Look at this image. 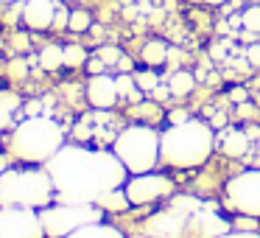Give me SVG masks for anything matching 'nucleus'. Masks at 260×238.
<instances>
[{
    "mask_svg": "<svg viewBox=\"0 0 260 238\" xmlns=\"http://www.w3.org/2000/svg\"><path fill=\"white\" fill-rule=\"evenodd\" d=\"M56 188V202L98 204L104 193L126 185V165L115 152L84 146H62L45 163Z\"/></svg>",
    "mask_w": 260,
    "mask_h": 238,
    "instance_id": "obj_1",
    "label": "nucleus"
},
{
    "mask_svg": "<svg viewBox=\"0 0 260 238\" xmlns=\"http://www.w3.org/2000/svg\"><path fill=\"white\" fill-rule=\"evenodd\" d=\"M215 148V132L199 118H187L182 124H171L159 132V163L168 168H196L207 163Z\"/></svg>",
    "mask_w": 260,
    "mask_h": 238,
    "instance_id": "obj_2",
    "label": "nucleus"
},
{
    "mask_svg": "<svg viewBox=\"0 0 260 238\" xmlns=\"http://www.w3.org/2000/svg\"><path fill=\"white\" fill-rule=\"evenodd\" d=\"M64 146V132L51 115H28L12 129V157L28 165H45Z\"/></svg>",
    "mask_w": 260,
    "mask_h": 238,
    "instance_id": "obj_3",
    "label": "nucleus"
},
{
    "mask_svg": "<svg viewBox=\"0 0 260 238\" xmlns=\"http://www.w3.org/2000/svg\"><path fill=\"white\" fill-rule=\"evenodd\" d=\"M56 202V188L45 165H20L0 174V204L42 210Z\"/></svg>",
    "mask_w": 260,
    "mask_h": 238,
    "instance_id": "obj_4",
    "label": "nucleus"
},
{
    "mask_svg": "<svg viewBox=\"0 0 260 238\" xmlns=\"http://www.w3.org/2000/svg\"><path fill=\"white\" fill-rule=\"evenodd\" d=\"M112 152L129 174H148L159 163V132L148 124H132L118 132Z\"/></svg>",
    "mask_w": 260,
    "mask_h": 238,
    "instance_id": "obj_5",
    "label": "nucleus"
},
{
    "mask_svg": "<svg viewBox=\"0 0 260 238\" xmlns=\"http://www.w3.org/2000/svg\"><path fill=\"white\" fill-rule=\"evenodd\" d=\"M40 221L45 238H64L68 232L79 230L92 221H104V210L98 204H84V202H53L40 210Z\"/></svg>",
    "mask_w": 260,
    "mask_h": 238,
    "instance_id": "obj_6",
    "label": "nucleus"
},
{
    "mask_svg": "<svg viewBox=\"0 0 260 238\" xmlns=\"http://www.w3.org/2000/svg\"><path fill=\"white\" fill-rule=\"evenodd\" d=\"M196 196H176L174 193L171 202L146 221V238H185L187 219L196 210Z\"/></svg>",
    "mask_w": 260,
    "mask_h": 238,
    "instance_id": "obj_7",
    "label": "nucleus"
},
{
    "mask_svg": "<svg viewBox=\"0 0 260 238\" xmlns=\"http://www.w3.org/2000/svg\"><path fill=\"white\" fill-rule=\"evenodd\" d=\"M224 207L230 213L260 219V168L235 174L224 185Z\"/></svg>",
    "mask_w": 260,
    "mask_h": 238,
    "instance_id": "obj_8",
    "label": "nucleus"
},
{
    "mask_svg": "<svg viewBox=\"0 0 260 238\" xmlns=\"http://www.w3.org/2000/svg\"><path fill=\"white\" fill-rule=\"evenodd\" d=\"M0 238H45L40 210L0 204Z\"/></svg>",
    "mask_w": 260,
    "mask_h": 238,
    "instance_id": "obj_9",
    "label": "nucleus"
},
{
    "mask_svg": "<svg viewBox=\"0 0 260 238\" xmlns=\"http://www.w3.org/2000/svg\"><path fill=\"white\" fill-rule=\"evenodd\" d=\"M126 196L135 207H143V204H154L159 199H171L176 193V185L171 182V176L162 174H132V180L123 185Z\"/></svg>",
    "mask_w": 260,
    "mask_h": 238,
    "instance_id": "obj_10",
    "label": "nucleus"
},
{
    "mask_svg": "<svg viewBox=\"0 0 260 238\" xmlns=\"http://www.w3.org/2000/svg\"><path fill=\"white\" fill-rule=\"evenodd\" d=\"M232 230V221L221 219L218 204L213 202H199L196 210L187 219L185 238H221Z\"/></svg>",
    "mask_w": 260,
    "mask_h": 238,
    "instance_id": "obj_11",
    "label": "nucleus"
},
{
    "mask_svg": "<svg viewBox=\"0 0 260 238\" xmlns=\"http://www.w3.org/2000/svg\"><path fill=\"white\" fill-rule=\"evenodd\" d=\"M59 0H20V12H23V23L34 31H45L53 25Z\"/></svg>",
    "mask_w": 260,
    "mask_h": 238,
    "instance_id": "obj_12",
    "label": "nucleus"
},
{
    "mask_svg": "<svg viewBox=\"0 0 260 238\" xmlns=\"http://www.w3.org/2000/svg\"><path fill=\"white\" fill-rule=\"evenodd\" d=\"M87 101L95 109H112L118 104V87H115L112 76L92 73V79L87 81Z\"/></svg>",
    "mask_w": 260,
    "mask_h": 238,
    "instance_id": "obj_13",
    "label": "nucleus"
},
{
    "mask_svg": "<svg viewBox=\"0 0 260 238\" xmlns=\"http://www.w3.org/2000/svg\"><path fill=\"white\" fill-rule=\"evenodd\" d=\"M64 238H126V235L109 221H92V224H84L79 230L68 232Z\"/></svg>",
    "mask_w": 260,
    "mask_h": 238,
    "instance_id": "obj_14",
    "label": "nucleus"
},
{
    "mask_svg": "<svg viewBox=\"0 0 260 238\" xmlns=\"http://www.w3.org/2000/svg\"><path fill=\"white\" fill-rule=\"evenodd\" d=\"M218 146H221V154H226V157H243L249 148V135L243 129H230L224 132Z\"/></svg>",
    "mask_w": 260,
    "mask_h": 238,
    "instance_id": "obj_15",
    "label": "nucleus"
},
{
    "mask_svg": "<svg viewBox=\"0 0 260 238\" xmlns=\"http://www.w3.org/2000/svg\"><path fill=\"white\" fill-rule=\"evenodd\" d=\"M98 207H101L104 213H123L126 207H132V202H129L123 188H115V191L104 193V196L98 199Z\"/></svg>",
    "mask_w": 260,
    "mask_h": 238,
    "instance_id": "obj_16",
    "label": "nucleus"
},
{
    "mask_svg": "<svg viewBox=\"0 0 260 238\" xmlns=\"http://www.w3.org/2000/svg\"><path fill=\"white\" fill-rule=\"evenodd\" d=\"M143 62L148 65V68H159V65H165L168 62V45L165 42H159V40H151V42H146L143 45Z\"/></svg>",
    "mask_w": 260,
    "mask_h": 238,
    "instance_id": "obj_17",
    "label": "nucleus"
},
{
    "mask_svg": "<svg viewBox=\"0 0 260 238\" xmlns=\"http://www.w3.org/2000/svg\"><path fill=\"white\" fill-rule=\"evenodd\" d=\"M168 87H171V96L182 98V96H187V93H193L196 79H193V73H187V70H176L168 79Z\"/></svg>",
    "mask_w": 260,
    "mask_h": 238,
    "instance_id": "obj_18",
    "label": "nucleus"
},
{
    "mask_svg": "<svg viewBox=\"0 0 260 238\" xmlns=\"http://www.w3.org/2000/svg\"><path fill=\"white\" fill-rule=\"evenodd\" d=\"M40 68L42 70H59L64 65V48H59V45H45L40 51Z\"/></svg>",
    "mask_w": 260,
    "mask_h": 238,
    "instance_id": "obj_19",
    "label": "nucleus"
},
{
    "mask_svg": "<svg viewBox=\"0 0 260 238\" xmlns=\"http://www.w3.org/2000/svg\"><path fill=\"white\" fill-rule=\"evenodd\" d=\"M92 25V14L87 12V9H73L70 12V20H68V28L76 31V34H81V31H87Z\"/></svg>",
    "mask_w": 260,
    "mask_h": 238,
    "instance_id": "obj_20",
    "label": "nucleus"
},
{
    "mask_svg": "<svg viewBox=\"0 0 260 238\" xmlns=\"http://www.w3.org/2000/svg\"><path fill=\"white\" fill-rule=\"evenodd\" d=\"M115 87H118V98H137L140 96V90H137L135 76L132 73H120L118 79H115Z\"/></svg>",
    "mask_w": 260,
    "mask_h": 238,
    "instance_id": "obj_21",
    "label": "nucleus"
},
{
    "mask_svg": "<svg viewBox=\"0 0 260 238\" xmlns=\"http://www.w3.org/2000/svg\"><path fill=\"white\" fill-rule=\"evenodd\" d=\"M87 51L81 45H64V68H84Z\"/></svg>",
    "mask_w": 260,
    "mask_h": 238,
    "instance_id": "obj_22",
    "label": "nucleus"
},
{
    "mask_svg": "<svg viewBox=\"0 0 260 238\" xmlns=\"http://www.w3.org/2000/svg\"><path fill=\"white\" fill-rule=\"evenodd\" d=\"M241 25L249 34H260V6H249L241 12Z\"/></svg>",
    "mask_w": 260,
    "mask_h": 238,
    "instance_id": "obj_23",
    "label": "nucleus"
},
{
    "mask_svg": "<svg viewBox=\"0 0 260 238\" xmlns=\"http://www.w3.org/2000/svg\"><path fill=\"white\" fill-rule=\"evenodd\" d=\"M132 76H135V84H137V90H140V93H154V87L159 84L154 68L151 70H140V73H132Z\"/></svg>",
    "mask_w": 260,
    "mask_h": 238,
    "instance_id": "obj_24",
    "label": "nucleus"
},
{
    "mask_svg": "<svg viewBox=\"0 0 260 238\" xmlns=\"http://www.w3.org/2000/svg\"><path fill=\"white\" fill-rule=\"evenodd\" d=\"M95 56L101 59L107 68H109V65H118V62H120V51H118V48H98Z\"/></svg>",
    "mask_w": 260,
    "mask_h": 238,
    "instance_id": "obj_25",
    "label": "nucleus"
},
{
    "mask_svg": "<svg viewBox=\"0 0 260 238\" xmlns=\"http://www.w3.org/2000/svg\"><path fill=\"white\" fill-rule=\"evenodd\" d=\"M14 109H9L6 104L0 101V132H6V129H14Z\"/></svg>",
    "mask_w": 260,
    "mask_h": 238,
    "instance_id": "obj_26",
    "label": "nucleus"
},
{
    "mask_svg": "<svg viewBox=\"0 0 260 238\" xmlns=\"http://www.w3.org/2000/svg\"><path fill=\"white\" fill-rule=\"evenodd\" d=\"M257 221L260 219H254V216H241L238 213V219L232 221V230H257Z\"/></svg>",
    "mask_w": 260,
    "mask_h": 238,
    "instance_id": "obj_27",
    "label": "nucleus"
},
{
    "mask_svg": "<svg viewBox=\"0 0 260 238\" xmlns=\"http://www.w3.org/2000/svg\"><path fill=\"white\" fill-rule=\"evenodd\" d=\"M68 20H70V9H64L62 3H59V6H56V17H53V25H51V28H53V31L68 28Z\"/></svg>",
    "mask_w": 260,
    "mask_h": 238,
    "instance_id": "obj_28",
    "label": "nucleus"
},
{
    "mask_svg": "<svg viewBox=\"0 0 260 238\" xmlns=\"http://www.w3.org/2000/svg\"><path fill=\"white\" fill-rule=\"evenodd\" d=\"M0 101L6 104L9 109H14V112H17V109L23 107V98H20L17 93H0Z\"/></svg>",
    "mask_w": 260,
    "mask_h": 238,
    "instance_id": "obj_29",
    "label": "nucleus"
},
{
    "mask_svg": "<svg viewBox=\"0 0 260 238\" xmlns=\"http://www.w3.org/2000/svg\"><path fill=\"white\" fill-rule=\"evenodd\" d=\"M9 73H12L14 79H23V76L28 73V68H25V62H23V59H14V62L9 65Z\"/></svg>",
    "mask_w": 260,
    "mask_h": 238,
    "instance_id": "obj_30",
    "label": "nucleus"
},
{
    "mask_svg": "<svg viewBox=\"0 0 260 238\" xmlns=\"http://www.w3.org/2000/svg\"><path fill=\"white\" fill-rule=\"evenodd\" d=\"M221 238H260V230H230Z\"/></svg>",
    "mask_w": 260,
    "mask_h": 238,
    "instance_id": "obj_31",
    "label": "nucleus"
},
{
    "mask_svg": "<svg viewBox=\"0 0 260 238\" xmlns=\"http://www.w3.org/2000/svg\"><path fill=\"white\" fill-rule=\"evenodd\" d=\"M246 56H249V62H252V65H260V45H252L246 51Z\"/></svg>",
    "mask_w": 260,
    "mask_h": 238,
    "instance_id": "obj_32",
    "label": "nucleus"
},
{
    "mask_svg": "<svg viewBox=\"0 0 260 238\" xmlns=\"http://www.w3.org/2000/svg\"><path fill=\"white\" fill-rule=\"evenodd\" d=\"M6 168H12V154H0V174Z\"/></svg>",
    "mask_w": 260,
    "mask_h": 238,
    "instance_id": "obj_33",
    "label": "nucleus"
},
{
    "mask_svg": "<svg viewBox=\"0 0 260 238\" xmlns=\"http://www.w3.org/2000/svg\"><path fill=\"white\" fill-rule=\"evenodd\" d=\"M243 132L249 135V140H254V137L260 140V126H249V129H243Z\"/></svg>",
    "mask_w": 260,
    "mask_h": 238,
    "instance_id": "obj_34",
    "label": "nucleus"
},
{
    "mask_svg": "<svg viewBox=\"0 0 260 238\" xmlns=\"http://www.w3.org/2000/svg\"><path fill=\"white\" fill-rule=\"evenodd\" d=\"M187 121V112H171V124H182Z\"/></svg>",
    "mask_w": 260,
    "mask_h": 238,
    "instance_id": "obj_35",
    "label": "nucleus"
},
{
    "mask_svg": "<svg viewBox=\"0 0 260 238\" xmlns=\"http://www.w3.org/2000/svg\"><path fill=\"white\" fill-rule=\"evenodd\" d=\"M118 68H120V70H123V73H129V70H132V62H129V59H126V56H120V62H118Z\"/></svg>",
    "mask_w": 260,
    "mask_h": 238,
    "instance_id": "obj_36",
    "label": "nucleus"
},
{
    "mask_svg": "<svg viewBox=\"0 0 260 238\" xmlns=\"http://www.w3.org/2000/svg\"><path fill=\"white\" fill-rule=\"evenodd\" d=\"M204 3H207V6H224L226 0H204Z\"/></svg>",
    "mask_w": 260,
    "mask_h": 238,
    "instance_id": "obj_37",
    "label": "nucleus"
},
{
    "mask_svg": "<svg viewBox=\"0 0 260 238\" xmlns=\"http://www.w3.org/2000/svg\"><path fill=\"white\" fill-rule=\"evenodd\" d=\"M3 3H20V0H3Z\"/></svg>",
    "mask_w": 260,
    "mask_h": 238,
    "instance_id": "obj_38",
    "label": "nucleus"
},
{
    "mask_svg": "<svg viewBox=\"0 0 260 238\" xmlns=\"http://www.w3.org/2000/svg\"><path fill=\"white\" fill-rule=\"evenodd\" d=\"M254 163H257V168H260V154H257V160H254Z\"/></svg>",
    "mask_w": 260,
    "mask_h": 238,
    "instance_id": "obj_39",
    "label": "nucleus"
},
{
    "mask_svg": "<svg viewBox=\"0 0 260 238\" xmlns=\"http://www.w3.org/2000/svg\"><path fill=\"white\" fill-rule=\"evenodd\" d=\"M59 3H64V0H59Z\"/></svg>",
    "mask_w": 260,
    "mask_h": 238,
    "instance_id": "obj_40",
    "label": "nucleus"
}]
</instances>
